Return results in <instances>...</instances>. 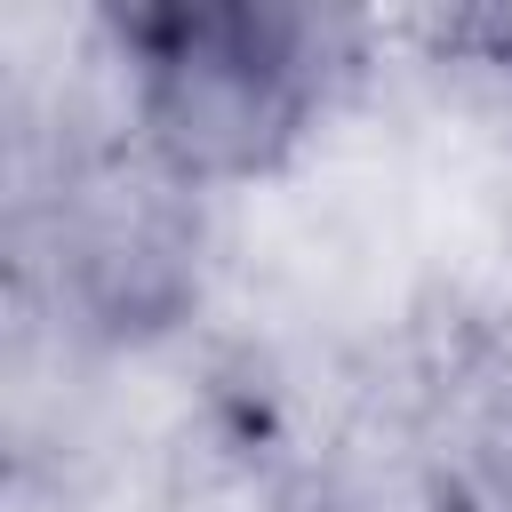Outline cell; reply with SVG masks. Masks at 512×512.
Instances as JSON below:
<instances>
[{"instance_id": "cell-1", "label": "cell", "mask_w": 512, "mask_h": 512, "mask_svg": "<svg viewBox=\"0 0 512 512\" xmlns=\"http://www.w3.org/2000/svg\"><path fill=\"white\" fill-rule=\"evenodd\" d=\"M128 40L144 56L152 144L192 176L264 168L312 104L320 24L296 8H160Z\"/></svg>"}]
</instances>
